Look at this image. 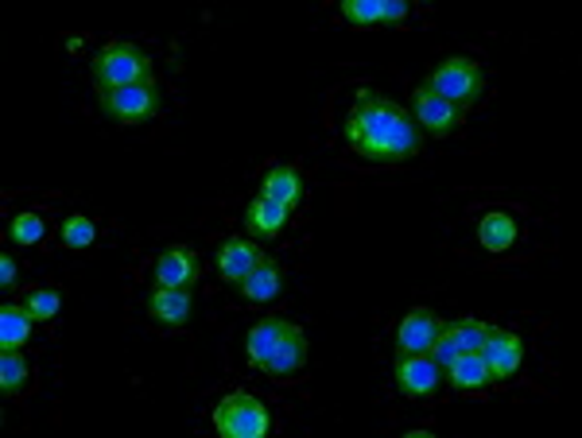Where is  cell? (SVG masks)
Returning <instances> with one entry per match:
<instances>
[{
    "mask_svg": "<svg viewBox=\"0 0 582 438\" xmlns=\"http://www.w3.org/2000/svg\"><path fill=\"white\" fill-rule=\"evenodd\" d=\"M447 380L455 392H473V388H486L489 380V368L486 361H481V353H462V357H455L447 365Z\"/></svg>",
    "mask_w": 582,
    "mask_h": 438,
    "instance_id": "obj_18",
    "label": "cell"
},
{
    "mask_svg": "<svg viewBox=\"0 0 582 438\" xmlns=\"http://www.w3.org/2000/svg\"><path fill=\"white\" fill-rule=\"evenodd\" d=\"M408 17V4L404 0H380V24H392V20Z\"/></svg>",
    "mask_w": 582,
    "mask_h": 438,
    "instance_id": "obj_27",
    "label": "cell"
},
{
    "mask_svg": "<svg viewBox=\"0 0 582 438\" xmlns=\"http://www.w3.org/2000/svg\"><path fill=\"white\" fill-rule=\"evenodd\" d=\"M287 218H292V210H287L284 202H276V198H268V195H256L253 202L245 206V229L256 237V241L279 237L287 229Z\"/></svg>",
    "mask_w": 582,
    "mask_h": 438,
    "instance_id": "obj_14",
    "label": "cell"
},
{
    "mask_svg": "<svg viewBox=\"0 0 582 438\" xmlns=\"http://www.w3.org/2000/svg\"><path fill=\"white\" fill-rule=\"evenodd\" d=\"M144 306H147V319H152L155 326H167V330L186 326L194 314L191 288H152L144 299Z\"/></svg>",
    "mask_w": 582,
    "mask_h": 438,
    "instance_id": "obj_10",
    "label": "cell"
},
{
    "mask_svg": "<svg viewBox=\"0 0 582 438\" xmlns=\"http://www.w3.org/2000/svg\"><path fill=\"white\" fill-rule=\"evenodd\" d=\"M101 113L116 125H144L160 113V86L140 82V86H121L101 94Z\"/></svg>",
    "mask_w": 582,
    "mask_h": 438,
    "instance_id": "obj_6",
    "label": "cell"
},
{
    "mask_svg": "<svg viewBox=\"0 0 582 438\" xmlns=\"http://www.w3.org/2000/svg\"><path fill=\"white\" fill-rule=\"evenodd\" d=\"M28 361H23L20 350H4V357H0V388H4V396H16V392H23V384H28Z\"/></svg>",
    "mask_w": 582,
    "mask_h": 438,
    "instance_id": "obj_23",
    "label": "cell"
},
{
    "mask_svg": "<svg viewBox=\"0 0 582 438\" xmlns=\"http://www.w3.org/2000/svg\"><path fill=\"white\" fill-rule=\"evenodd\" d=\"M478 237H481V244H486L489 252L512 249V244H517V237H520L517 218H512V213H504V210H489L486 218H481V226H478Z\"/></svg>",
    "mask_w": 582,
    "mask_h": 438,
    "instance_id": "obj_17",
    "label": "cell"
},
{
    "mask_svg": "<svg viewBox=\"0 0 582 438\" xmlns=\"http://www.w3.org/2000/svg\"><path fill=\"white\" fill-rule=\"evenodd\" d=\"M90 74L98 94L121 90V86H140V82H152V59L132 48V43H105V48L93 55Z\"/></svg>",
    "mask_w": 582,
    "mask_h": 438,
    "instance_id": "obj_2",
    "label": "cell"
},
{
    "mask_svg": "<svg viewBox=\"0 0 582 438\" xmlns=\"http://www.w3.org/2000/svg\"><path fill=\"white\" fill-rule=\"evenodd\" d=\"M486 334H489V322H478V319L450 322V326H442L439 337H435V350H431L435 361L447 368L450 361L462 357V353H481V345H486Z\"/></svg>",
    "mask_w": 582,
    "mask_h": 438,
    "instance_id": "obj_8",
    "label": "cell"
},
{
    "mask_svg": "<svg viewBox=\"0 0 582 438\" xmlns=\"http://www.w3.org/2000/svg\"><path fill=\"white\" fill-rule=\"evenodd\" d=\"M62 244L67 249H85V244H93V237H98V229H93V221L85 218V213H70L67 221H62Z\"/></svg>",
    "mask_w": 582,
    "mask_h": 438,
    "instance_id": "obj_24",
    "label": "cell"
},
{
    "mask_svg": "<svg viewBox=\"0 0 582 438\" xmlns=\"http://www.w3.org/2000/svg\"><path fill=\"white\" fill-rule=\"evenodd\" d=\"M194 272H198V260L186 244H167L155 260V283L160 288H191Z\"/></svg>",
    "mask_w": 582,
    "mask_h": 438,
    "instance_id": "obj_15",
    "label": "cell"
},
{
    "mask_svg": "<svg viewBox=\"0 0 582 438\" xmlns=\"http://www.w3.org/2000/svg\"><path fill=\"white\" fill-rule=\"evenodd\" d=\"M303 365H307V337H303L299 326L284 322V330H279V337H276V345H272L264 368H268L272 376H279V380H287V376H295Z\"/></svg>",
    "mask_w": 582,
    "mask_h": 438,
    "instance_id": "obj_13",
    "label": "cell"
},
{
    "mask_svg": "<svg viewBox=\"0 0 582 438\" xmlns=\"http://www.w3.org/2000/svg\"><path fill=\"white\" fill-rule=\"evenodd\" d=\"M341 17L357 28L380 24V0H341Z\"/></svg>",
    "mask_w": 582,
    "mask_h": 438,
    "instance_id": "obj_26",
    "label": "cell"
},
{
    "mask_svg": "<svg viewBox=\"0 0 582 438\" xmlns=\"http://www.w3.org/2000/svg\"><path fill=\"white\" fill-rule=\"evenodd\" d=\"M214 427H217V435H225V438H261V435H268L272 419H268V407L256 396H248V392H229V396H222V404L214 407Z\"/></svg>",
    "mask_w": 582,
    "mask_h": 438,
    "instance_id": "obj_4",
    "label": "cell"
},
{
    "mask_svg": "<svg viewBox=\"0 0 582 438\" xmlns=\"http://www.w3.org/2000/svg\"><path fill=\"white\" fill-rule=\"evenodd\" d=\"M447 368L435 361V353H396L392 384L404 399H435L447 380Z\"/></svg>",
    "mask_w": 582,
    "mask_h": 438,
    "instance_id": "obj_5",
    "label": "cell"
},
{
    "mask_svg": "<svg viewBox=\"0 0 582 438\" xmlns=\"http://www.w3.org/2000/svg\"><path fill=\"white\" fill-rule=\"evenodd\" d=\"M462 113L458 105H450L447 97L431 94L427 86L416 90V121H419V133H431V136H455L462 128Z\"/></svg>",
    "mask_w": 582,
    "mask_h": 438,
    "instance_id": "obj_9",
    "label": "cell"
},
{
    "mask_svg": "<svg viewBox=\"0 0 582 438\" xmlns=\"http://www.w3.org/2000/svg\"><path fill=\"white\" fill-rule=\"evenodd\" d=\"M439 330H442V322L435 319V311L411 306V311L404 314L400 330H396V353H431Z\"/></svg>",
    "mask_w": 582,
    "mask_h": 438,
    "instance_id": "obj_12",
    "label": "cell"
},
{
    "mask_svg": "<svg viewBox=\"0 0 582 438\" xmlns=\"http://www.w3.org/2000/svg\"><path fill=\"white\" fill-rule=\"evenodd\" d=\"M28 330H31L28 306H12V303L0 306V345H4V350H20V345L28 342Z\"/></svg>",
    "mask_w": 582,
    "mask_h": 438,
    "instance_id": "obj_20",
    "label": "cell"
},
{
    "mask_svg": "<svg viewBox=\"0 0 582 438\" xmlns=\"http://www.w3.org/2000/svg\"><path fill=\"white\" fill-rule=\"evenodd\" d=\"M261 260H264L261 244L248 241V237H229V241H222L217 244V252H214L217 275H222L225 283H233V288H241V280H245V275L253 272Z\"/></svg>",
    "mask_w": 582,
    "mask_h": 438,
    "instance_id": "obj_11",
    "label": "cell"
},
{
    "mask_svg": "<svg viewBox=\"0 0 582 438\" xmlns=\"http://www.w3.org/2000/svg\"><path fill=\"white\" fill-rule=\"evenodd\" d=\"M16 280H20V268H16V260L12 257H0V288L12 291Z\"/></svg>",
    "mask_w": 582,
    "mask_h": 438,
    "instance_id": "obj_28",
    "label": "cell"
},
{
    "mask_svg": "<svg viewBox=\"0 0 582 438\" xmlns=\"http://www.w3.org/2000/svg\"><path fill=\"white\" fill-rule=\"evenodd\" d=\"M237 291L248 299V303H272V299H279V291H284V272H279L276 260L264 257L261 264L241 280Z\"/></svg>",
    "mask_w": 582,
    "mask_h": 438,
    "instance_id": "obj_16",
    "label": "cell"
},
{
    "mask_svg": "<svg viewBox=\"0 0 582 438\" xmlns=\"http://www.w3.org/2000/svg\"><path fill=\"white\" fill-rule=\"evenodd\" d=\"M346 144L365 164H408L423 144L419 125L377 90H361L346 113Z\"/></svg>",
    "mask_w": 582,
    "mask_h": 438,
    "instance_id": "obj_1",
    "label": "cell"
},
{
    "mask_svg": "<svg viewBox=\"0 0 582 438\" xmlns=\"http://www.w3.org/2000/svg\"><path fill=\"white\" fill-rule=\"evenodd\" d=\"M481 361H486V368H489V380L504 384L517 376L520 361H524V345H520V337L509 334V330L489 326L486 345H481Z\"/></svg>",
    "mask_w": 582,
    "mask_h": 438,
    "instance_id": "obj_7",
    "label": "cell"
},
{
    "mask_svg": "<svg viewBox=\"0 0 582 438\" xmlns=\"http://www.w3.org/2000/svg\"><path fill=\"white\" fill-rule=\"evenodd\" d=\"M423 86L431 90V94L447 97L458 109H466V105L481 102V94H486V71H481L473 59L455 55V59H442V63L427 74Z\"/></svg>",
    "mask_w": 582,
    "mask_h": 438,
    "instance_id": "obj_3",
    "label": "cell"
},
{
    "mask_svg": "<svg viewBox=\"0 0 582 438\" xmlns=\"http://www.w3.org/2000/svg\"><path fill=\"white\" fill-rule=\"evenodd\" d=\"M23 306H28V314H31L35 322H51L54 314H59L62 299H59V291L43 288V291H31V295L23 299Z\"/></svg>",
    "mask_w": 582,
    "mask_h": 438,
    "instance_id": "obj_25",
    "label": "cell"
},
{
    "mask_svg": "<svg viewBox=\"0 0 582 438\" xmlns=\"http://www.w3.org/2000/svg\"><path fill=\"white\" fill-rule=\"evenodd\" d=\"M264 195L276 198V202H284L287 210H295V206L303 202V175L295 171V167H287V164L272 167V171L264 175Z\"/></svg>",
    "mask_w": 582,
    "mask_h": 438,
    "instance_id": "obj_19",
    "label": "cell"
},
{
    "mask_svg": "<svg viewBox=\"0 0 582 438\" xmlns=\"http://www.w3.org/2000/svg\"><path fill=\"white\" fill-rule=\"evenodd\" d=\"M8 237H12V244H23V249H28V244H35L47 237V218L35 210L16 213V218L8 221Z\"/></svg>",
    "mask_w": 582,
    "mask_h": 438,
    "instance_id": "obj_22",
    "label": "cell"
},
{
    "mask_svg": "<svg viewBox=\"0 0 582 438\" xmlns=\"http://www.w3.org/2000/svg\"><path fill=\"white\" fill-rule=\"evenodd\" d=\"M279 330H284V319H264V322H256V326L248 330V361H253V365L264 368V361H268Z\"/></svg>",
    "mask_w": 582,
    "mask_h": 438,
    "instance_id": "obj_21",
    "label": "cell"
}]
</instances>
